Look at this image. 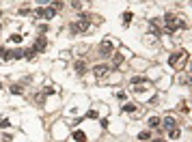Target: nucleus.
<instances>
[{
    "label": "nucleus",
    "instance_id": "obj_24",
    "mask_svg": "<svg viewBox=\"0 0 192 142\" xmlns=\"http://www.w3.org/2000/svg\"><path fill=\"white\" fill-rule=\"evenodd\" d=\"M28 13H30L28 7H22V9H20V15H28Z\"/></svg>",
    "mask_w": 192,
    "mask_h": 142
},
{
    "label": "nucleus",
    "instance_id": "obj_14",
    "mask_svg": "<svg viewBox=\"0 0 192 142\" xmlns=\"http://www.w3.org/2000/svg\"><path fill=\"white\" fill-rule=\"evenodd\" d=\"M138 140L149 142V140H151V131H140V133H138Z\"/></svg>",
    "mask_w": 192,
    "mask_h": 142
},
{
    "label": "nucleus",
    "instance_id": "obj_23",
    "mask_svg": "<svg viewBox=\"0 0 192 142\" xmlns=\"http://www.w3.org/2000/svg\"><path fill=\"white\" fill-rule=\"evenodd\" d=\"M121 63H123V56L117 54V56H114V65H121Z\"/></svg>",
    "mask_w": 192,
    "mask_h": 142
},
{
    "label": "nucleus",
    "instance_id": "obj_26",
    "mask_svg": "<svg viewBox=\"0 0 192 142\" xmlns=\"http://www.w3.org/2000/svg\"><path fill=\"white\" fill-rule=\"evenodd\" d=\"M149 142H166V140H164V138H151Z\"/></svg>",
    "mask_w": 192,
    "mask_h": 142
},
{
    "label": "nucleus",
    "instance_id": "obj_30",
    "mask_svg": "<svg viewBox=\"0 0 192 142\" xmlns=\"http://www.w3.org/2000/svg\"><path fill=\"white\" fill-rule=\"evenodd\" d=\"M0 28H2V24H0Z\"/></svg>",
    "mask_w": 192,
    "mask_h": 142
},
{
    "label": "nucleus",
    "instance_id": "obj_1",
    "mask_svg": "<svg viewBox=\"0 0 192 142\" xmlns=\"http://www.w3.org/2000/svg\"><path fill=\"white\" fill-rule=\"evenodd\" d=\"M162 22H164V26H166L168 32H173V30H177V28H186V22H181L177 15H173V13H166L162 17Z\"/></svg>",
    "mask_w": 192,
    "mask_h": 142
},
{
    "label": "nucleus",
    "instance_id": "obj_12",
    "mask_svg": "<svg viewBox=\"0 0 192 142\" xmlns=\"http://www.w3.org/2000/svg\"><path fill=\"white\" fill-rule=\"evenodd\" d=\"M183 56V52H177V54H173L171 58H168V65H177L179 63V58Z\"/></svg>",
    "mask_w": 192,
    "mask_h": 142
},
{
    "label": "nucleus",
    "instance_id": "obj_2",
    "mask_svg": "<svg viewBox=\"0 0 192 142\" xmlns=\"http://www.w3.org/2000/svg\"><path fill=\"white\" fill-rule=\"evenodd\" d=\"M54 15H56V11L52 9V7H41V9H37V17H43V20H54Z\"/></svg>",
    "mask_w": 192,
    "mask_h": 142
},
{
    "label": "nucleus",
    "instance_id": "obj_17",
    "mask_svg": "<svg viewBox=\"0 0 192 142\" xmlns=\"http://www.w3.org/2000/svg\"><path fill=\"white\" fill-rule=\"evenodd\" d=\"M160 123H162V121H160L158 116H151V118H149V127H160Z\"/></svg>",
    "mask_w": 192,
    "mask_h": 142
},
{
    "label": "nucleus",
    "instance_id": "obj_15",
    "mask_svg": "<svg viewBox=\"0 0 192 142\" xmlns=\"http://www.w3.org/2000/svg\"><path fill=\"white\" fill-rule=\"evenodd\" d=\"M35 56H37V52H35V50H33V48H30V50H24V58H28V60H33V58H35Z\"/></svg>",
    "mask_w": 192,
    "mask_h": 142
},
{
    "label": "nucleus",
    "instance_id": "obj_29",
    "mask_svg": "<svg viewBox=\"0 0 192 142\" xmlns=\"http://www.w3.org/2000/svg\"><path fill=\"white\" fill-rule=\"evenodd\" d=\"M0 88H2V82H0Z\"/></svg>",
    "mask_w": 192,
    "mask_h": 142
},
{
    "label": "nucleus",
    "instance_id": "obj_5",
    "mask_svg": "<svg viewBox=\"0 0 192 142\" xmlns=\"http://www.w3.org/2000/svg\"><path fill=\"white\" fill-rule=\"evenodd\" d=\"M110 71V67L108 65H95L93 67V73H95V78H104V75Z\"/></svg>",
    "mask_w": 192,
    "mask_h": 142
},
{
    "label": "nucleus",
    "instance_id": "obj_25",
    "mask_svg": "<svg viewBox=\"0 0 192 142\" xmlns=\"http://www.w3.org/2000/svg\"><path fill=\"white\" fill-rule=\"evenodd\" d=\"M89 118H97V110H89Z\"/></svg>",
    "mask_w": 192,
    "mask_h": 142
},
{
    "label": "nucleus",
    "instance_id": "obj_3",
    "mask_svg": "<svg viewBox=\"0 0 192 142\" xmlns=\"http://www.w3.org/2000/svg\"><path fill=\"white\" fill-rule=\"evenodd\" d=\"M112 50H114V43L106 39L102 45H99V56H104V58H106V56H110V54H112Z\"/></svg>",
    "mask_w": 192,
    "mask_h": 142
},
{
    "label": "nucleus",
    "instance_id": "obj_20",
    "mask_svg": "<svg viewBox=\"0 0 192 142\" xmlns=\"http://www.w3.org/2000/svg\"><path fill=\"white\" fill-rule=\"evenodd\" d=\"M5 127H9V118H7V116H0V129H5Z\"/></svg>",
    "mask_w": 192,
    "mask_h": 142
},
{
    "label": "nucleus",
    "instance_id": "obj_22",
    "mask_svg": "<svg viewBox=\"0 0 192 142\" xmlns=\"http://www.w3.org/2000/svg\"><path fill=\"white\" fill-rule=\"evenodd\" d=\"M52 9H54V11L63 9V2H60V0H54V2H52Z\"/></svg>",
    "mask_w": 192,
    "mask_h": 142
},
{
    "label": "nucleus",
    "instance_id": "obj_9",
    "mask_svg": "<svg viewBox=\"0 0 192 142\" xmlns=\"http://www.w3.org/2000/svg\"><path fill=\"white\" fill-rule=\"evenodd\" d=\"M164 127L166 129H175L177 127V121H175L173 116H164Z\"/></svg>",
    "mask_w": 192,
    "mask_h": 142
},
{
    "label": "nucleus",
    "instance_id": "obj_11",
    "mask_svg": "<svg viewBox=\"0 0 192 142\" xmlns=\"http://www.w3.org/2000/svg\"><path fill=\"white\" fill-rule=\"evenodd\" d=\"M9 90H11L13 95H24V88H22L20 84H13V86H9Z\"/></svg>",
    "mask_w": 192,
    "mask_h": 142
},
{
    "label": "nucleus",
    "instance_id": "obj_10",
    "mask_svg": "<svg viewBox=\"0 0 192 142\" xmlns=\"http://www.w3.org/2000/svg\"><path fill=\"white\" fill-rule=\"evenodd\" d=\"M71 140H76V142H86V133H84V131H74Z\"/></svg>",
    "mask_w": 192,
    "mask_h": 142
},
{
    "label": "nucleus",
    "instance_id": "obj_6",
    "mask_svg": "<svg viewBox=\"0 0 192 142\" xmlns=\"http://www.w3.org/2000/svg\"><path fill=\"white\" fill-rule=\"evenodd\" d=\"M48 48V41H45V37H39V39L35 41V52H37V54H41V52H43V50Z\"/></svg>",
    "mask_w": 192,
    "mask_h": 142
},
{
    "label": "nucleus",
    "instance_id": "obj_13",
    "mask_svg": "<svg viewBox=\"0 0 192 142\" xmlns=\"http://www.w3.org/2000/svg\"><path fill=\"white\" fill-rule=\"evenodd\" d=\"M179 138H181V129H179V127L171 129V140H179Z\"/></svg>",
    "mask_w": 192,
    "mask_h": 142
},
{
    "label": "nucleus",
    "instance_id": "obj_8",
    "mask_svg": "<svg viewBox=\"0 0 192 142\" xmlns=\"http://www.w3.org/2000/svg\"><path fill=\"white\" fill-rule=\"evenodd\" d=\"M74 69H76L78 75H84V73H86V63H84V60H78V63L74 65Z\"/></svg>",
    "mask_w": 192,
    "mask_h": 142
},
{
    "label": "nucleus",
    "instance_id": "obj_4",
    "mask_svg": "<svg viewBox=\"0 0 192 142\" xmlns=\"http://www.w3.org/2000/svg\"><path fill=\"white\" fill-rule=\"evenodd\" d=\"M91 22L89 20H80V22H74L71 24V32H84V30H89Z\"/></svg>",
    "mask_w": 192,
    "mask_h": 142
},
{
    "label": "nucleus",
    "instance_id": "obj_16",
    "mask_svg": "<svg viewBox=\"0 0 192 142\" xmlns=\"http://www.w3.org/2000/svg\"><path fill=\"white\" fill-rule=\"evenodd\" d=\"M121 110H123V112H136V103H125Z\"/></svg>",
    "mask_w": 192,
    "mask_h": 142
},
{
    "label": "nucleus",
    "instance_id": "obj_28",
    "mask_svg": "<svg viewBox=\"0 0 192 142\" xmlns=\"http://www.w3.org/2000/svg\"><path fill=\"white\" fill-rule=\"evenodd\" d=\"M7 140H9V138H2V142H7Z\"/></svg>",
    "mask_w": 192,
    "mask_h": 142
},
{
    "label": "nucleus",
    "instance_id": "obj_21",
    "mask_svg": "<svg viewBox=\"0 0 192 142\" xmlns=\"http://www.w3.org/2000/svg\"><path fill=\"white\" fill-rule=\"evenodd\" d=\"M11 41H13V43H22V34H20V32L11 34Z\"/></svg>",
    "mask_w": 192,
    "mask_h": 142
},
{
    "label": "nucleus",
    "instance_id": "obj_27",
    "mask_svg": "<svg viewBox=\"0 0 192 142\" xmlns=\"http://www.w3.org/2000/svg\"><path fill=\"white\" fill-rule=\"evenodd\" d=\"M37 2H41V5H45V2H48V0H37Z\"/></svg>",
    "mask_w": 192,
    "mask_h": 142
},
{
    "label": "nucleus",
    "instance_id": "obj_19",
    "mask_svg": "<svg viewBox=\"0 0 192 142\" xmlns=\"http://www.w3.org/2000/svg\"><path fill=\"white\" fill-rule=\"evenodd\" d=\"M132 90H134V93H145V90H147V86H145V84H136Z\"/></svg>",
    "mask_w": 192,
    "mask_h": 142
},
{
    "label": "nucleus",
    "instance_id": "obj_7",
    "mask_svg": "<svg viewBox=\"0 0 192 142\" xmlns=\"http://www.w3.org/2000/svg\"><path fill=\"white\" fill-rule=\"evenodd\" d=\"M132 20H134L132 11H125V13L121 15V24H123V26H130V24H132Z\"/></svg>",
    "mask_w": 192,
    "mask_h": 142
},
{
    "label": "nucleus",
    "instance_id": "obj_18",
    "mask_svg": "<svg viewBox=\"0 0 192 142\" xmlns=\"http://www.w3.org/2000/svg\"><path fill=\"white\" fill-rule=\"evenodd\" d=\"M145 82H147L145 75H136V78H132V84H145Z\"/></svg>",
    "mask_w": 192,
    "mask_h": 142
}]
</instances>
